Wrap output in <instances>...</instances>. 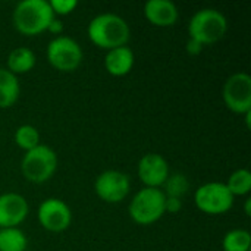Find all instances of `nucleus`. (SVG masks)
Here are the masks:
<instances>
[{
	"label": "nucleus",
	"mask_w": 251,
	"mask_h": 251,
	"mask_svg": "<svg viewBox=\"0 0 251 251\" xmlns=\"http://www.w3.org/2000/svg\"><path fill=\"white\" fill-rule=\"evenodd\" d=\"M87 35L96 47L109 51L112 49L126 46L131 29L122 16L112 12H104L90 21Z\"/></svg>",
	"instance_id": "obj_1"
},
{
	"label": "nucleus",
	"mask_w": 251,
	"mask_h": 251,
	"mask_svg": "<svg viewBox=\"0 0 251 251\" xmlns=\"http://www.w3.org/2000/svg\"><path fill=\"white\" fill-rule=\"evenodd\" d=\"M54 19L49 0H22L12 13V22L18 32L26 37L38 35L47 31Z\"/></svg>",
	"instance_id": "obj_2"
},
{
	"label": "nucleus",
	"mask_w": 251,
	"mask_h": 251,
	"mask_svg": "<svg viewBox=\"0 0 251 251\" xmlns=\"http://www.w3.org/2000/svg\"><path fill=\"white\" fill-rule=\"evenodd\" d=\"M228 32L226 16L213 7L197 10L188 22V38L197 40L203 46L215 44Z\"/></svg>",
	"instance_id": "obj_3"
},
{
	"label": "nucleus",
	"mask_w": 251,
	"mask_h": 251,
	"mask_svg": "<svg viewBox=\"0 0 251 251\" xmlns=\"http://www.w3.org/2000/svg\"><path fill=\"white\" fill-rule=\"evenodd\" d=\"M166 196L162 188H141L128 206L129 218L141 226L156 224L165 215Z\"/></svg>",
	"instance_id": "obj_4"
},
{
	"label": "nucleus",
	"mask_w": 251,
	"mask_h": 251,
	"mask_svg": "<svg viewBox=\"0 0 251 251\" xmlns=\"http://www.w3.org/2000/svg\"><path fill=\"white\" fill-rule=\"evenodd\" d=\"M57 169V154L46 144L25 151L21 160V172L24 178L32 184H44L53 178Z\"/></svg>",
	"instance_id": "obj_5"
},
{
	"label": "nucleus",
	"mask_w": 251,
	"mask_h": 251,
	"mask_svg": "<svg viewBox=\"0 0 251 251\" xmlns=\"http://www.w3.org/2000/svg\"><path fill=\"white\" fill-rule=\"evenodd\" d=\"M235 197L231 194L225 182H206L194 193V203L200 212L210 216L228 213L234 206Z\"/></svg>",
	"instance_id": "obj_6"
},
{
	"label": "nucleus",
	"mask_w": 251,
	"mask_h": 251,
	"mask_svg": "<svg viewBox=\"0 0 251 251\" xmlns=\"http://www.w3.org/2000/svg\"><path fill=\"white\" fill-rule=\"evenodd\" d=\"M47 62L59 72H74L79 68L84 53L78 41L68 35H59L50 40L46 50Z\"/></svg>",
	"instance_id": "obj_7"
},
{
	"label": "nucleus",
	"mask_w": 251,
	"mask_h": 251,
	"mask_svg": "<svg viewBox=\"0 0 251 251\" xmlns=\"http://www.w3.org/2000/svg\"><path fill=\"white\" fill-rule=\"evenodd\" d=\"M222 99L225 106L237 113L247 115L251 112V76L247 72L232 74L224 84Z\"/></svg>",
	"instance_id": "obj_8"
},
{
	"label": "nucleus",
	"mask_w": 251,
	"mask_h": 251,
	"mask_svg": "<svg viewBox=\"0 0 251 251\" xmlns=\"http://www.w3.org/2000/svg\"><path fill=\"white\" fill-rule=\"evenodd\" d=\"M131 190V179L125 172L121 171H104L94 182V191L104 203L116 204L126 199Z\"/></svg>",
	"instance_id": "obj_9"
},
{
	"label": "nucleus",
	"mask_w": 251,
	"mask_h": 251,
	"mask_svg": "<svg viewBox=\"0 0 251 251\" xmlns=\"http://www.w3.org/2000/svg\"><path fill=\"white\" fill-rule=\"evenodd\" d=\"M37 219L46 231L57 234L66 231L71 226L72 212L63 200L50 197L41 201L38 206Z\"/></svg>",
	"instance_id": "obj_10"
},
{
	"label": "nucleus",
	"mask_w": 251,
	"mask_h": 251,
	"mask_svg": "<svg viewBox=\"0 0 251 251\" xmlns=\"http://www.w3.org/2000/svg\"><path fill=\"white\" fill-rule=\"evenodd\" d=\"M138 178L147 188H162L171 175L168 160L159 153L144 154L137 166Z\"/></svg>",
	"instance_id": "obj_11"
},
{
	"label": "nucleus",
	"mask_w": 251,
	"mask_h": 251,
	"mask_svg": "<svg viewBox=\"0 0 251 251\" xmlns=\"http://www.w3.org/2000/svg\"><path fill=\"white\" fill-rule=\"evenodd\" d=\"M29 206L24 196L4 193L0 196V229L18 228L28 216Z\"/></svg>",
	"instance_id": "obj_12"
},
{
	"label": "nucleus",
	"mask_w": 251,
	"mask_h": 251,
	"mask_svg": "<svg viewBox=\"0 0 251 251\" xmlns=\"http://www.w3.org/2000/svg\"><path fill=\"white\" fill-rule=\"evenodd\" d=\"M144 16L153 26L168 28L176 24L179 12L171 0H149L144 4Z\"/></svg>",
	"instance_id": "obj_13"
},
{
	"label": "nucleus",
	"mask_w": 251,
	"mask_h": 251,
	"mask_svg": "<svg viewBox=\"0 0 251 251\" xmlns=\"http://www.w3.org/2000/svg\"><path fill=\"white\" fill-rule=\"evenodd\" d=\"M135 63V54L131 47L122 46L112 49L104 56V69L112 76H125L128 75Z\"/></svg>",
	"instance_id": "obj_14"
},
{
	"label": "nucleus",
	"mask_w": 251,
	"mask_h": 251,
	"mask_svg": "<svg viewBox=\"0 0 251 251\" xmlns=\"http://www.w3.org/2000/svg\"><path fill=\"white\" fill-rule=\"evenodd\" d=\"M37 62V57L34 51L28 47H16L13 49L6 60V69L12 72L13 75H22L34 69Z\"/></svg>",
	"instance_id": "obj_15"
},
{
	"label": "nucleus",
	"mask_w": 251,
	"mask_h": 251,
	"mask_svg": "<svg viewBox=\"0 0 251 251\" xmlns=\"http://www.w3.org/2000/svg\"><path fill=\"white\" fill-rule=\"evenodd\" d=\"M21 94V85L16 75L0 68V109L12 107Z\"/></svg>",
	"instance_id": "obj_16"
},
{
	"label": "nucleus",
	"mask_w": 251,
	"mask_h": 251,
	"mask_svg": "<svg viewBox=\"0 0 251 251\" xmlns=\"http://www.w3.org/2000/svg\"><path fill=\"white\" fill-rule=\"evenodd\" d=\"M28 238L19 228L0 229V251H26Z\"/></svg>",
	"instance_id": "obj_17"
},
{
	"label": "nucleus",
	"mask_w": 251,
	"mask_h": 251,
	"mask_svg": "<svg viewBox=\"0 0 251 251\" xmlns=\"http://www.w3.org/2000/svg\"><path fill=\"white\" fill-rule=\"evenodd\" d=\"M13 140H15V144L24 151H29L41 144L38 129L29 124H24V125L18 126L15 131Z\"/></svg>",
	"instance_id": "obj_18"
},
{
	"label": "nucleus",
	"mask_w": 251,
	"mask_h": 251,
	"mask_svg": "<svg viewBox=\"0 0 251 251\" xmlns=\"http://www.w3.org/2000/svg\"><path fill=\"white\" fill-rule=\"evenodd\" d=\"M225 184L234 197L247 196L251 191V172L244 168L237 169L228 176V181Z\"/></svg>",
	"instance_id": "obj_19"
},
{
	"label": "nucleus",
	"mask_w": 251,
	"mask_h": 251,
	"mask_svg": "<svg viewBox=\"0 0 251 251\" xmlns=\"http://www.w3.org/2000/svg\"><path fill=\"white\" fill-rule=\"evenodd\" d=\"M251 235L247 229L228 231L222 240L224 251H250Z\"/></svg>",
	"instance_id": "obj_20"
},
{
	"label": "nucleus",
	"mask_w": 251,
	"mask_h": 251,
	"mask_svg": "<svg viewBox=\"0 0 251 251\" xmlns=\"http://www.w3.org/2000/svg\"><path fill=\"white\" fill-rule=\"evenodd\" d=\"M165 190H162L165 193L166 197H175V199H182L188 190H190V182H188V178L182 174H174V175H169L165 185H163Z\"/></svg>",
	"instance_id": "obj_21"
},
{
	"label": "nucleus",
	"mask_w": 251,
	"mask_h": 251,
	"mask_svg": "<svg viewBox=\"0 0 251 251\" xmlns=\"http://www.w3.org/2000/svg\"><path fill=\"white\" fill-rule=\"evenodd\" d=\"M49 4L54 16H68L76 9L78 1L76 0H50Z\"/></svg>",
	"instance_id": "obj_22"
},
{
	"label": "nucleus",
	"mask_w": 251,
	"mask_h": 251,
	"mask_svg": "<svg viewBox=\"0 0 251 251\" xmlns=\"http://www.w3.org/2000/svg\"><path fill=\"white\" fill-rule=\"evenodd\" d=\"M182 209V200L181 199H175V197H166L165 201V213H178Z\"/></svg>",
	"instance_id": "obj_23"
},
{
	"label": "nucleus",
	"mask_w": 251,
	"mask_h": 251,
	"mask_svg": "<svg viewBox=\"0 0 251 251\" xmlns=\"http://www.w3.org/2000/svg\"><path fill=\"white\" fill-rule=\"evenodd\" d=\"M185 50H187V53L190 56H199L204 50V46L201 43H199L197 40L188 38L187 40V44H185Z\"/></svg>",
	"instance_id": "obj_24"
},
{
	"label": "nucleus",
	"mask_w": 251,
	"mask_h": 251,
	"mask_svg": "<svg viewBox=\"0 0 251 251\" xmlns=\"http://www.w3.org/2000/svg\"><path fill=\"white\" fill-rule=\"evenodd\" d=\"M47 31H50V32H51L53 35H56V37L62 35V32H63V24H62V21H59V19L54 16V19L50 22Z\"/></svg>",
	"instance_id": "obj_25"
},
{
	"label": "nucleus",
	"mask_w": 251,
	"mask_h": 251,
	"mask_svg": "<svg viewBox=\"0 0 251 251\" xmlns=\"http://www.w3.org/2000/svg\"><path fill=\"white\" fill-rule=\"evenodd\" d=\"M250 206H251V200L250 199H247V200H246V206H244V212H246V215H247V216H250Z\"/></svg>",
	"instance_id": "obj_26"
}]
</instances>
